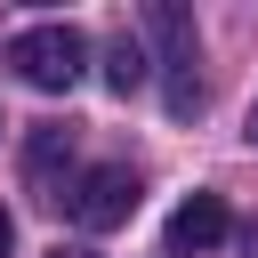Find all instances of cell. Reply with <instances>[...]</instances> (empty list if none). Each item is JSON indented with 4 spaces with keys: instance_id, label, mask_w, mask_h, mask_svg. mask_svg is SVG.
<instances>
[{
    "instance_id": "cell-1",
    "label": "cell",
    "mask_w": 258,
    "mask_h": 258,
    "mask_svg": "<svg viewBox=\"0 0 258 258\" xmlns=\"http://www.w3.org/2000/svg\"><path fill=\"white\" fill-rule=\"evenodd\" d=\"M8 64H16V81H24V89L64 97V89L89 73V40H81L73 24H32V32H16V40H8Z\"/></svg>"
},
{
    "instance_id": "cell-2",
    "label": "cell",
    "mask_w": 258,
    "mask_h": 258,
    "mask_svg": "<svg viewBox=\"0 0 258 258\" xmlns=\"http://www.w3.org/2000/svg\"><path fill=\"white\" fill-rule=\"evenodd\" d=\"M137 194H145V185H137V169H129V161H97V169H81L56 202H64V218H73V226L113 234V226H129V218H137Z\"/></svg>"
},
{
    "instance_id": "cell-3",
    "label": "cell",
    "mask_w": 258,
    "mask_h": 258,
    "mask_svg": "<svg viewBox=\"0 0 258 258\" xmlns=\"http://www.w3.org/2000/svg\"><path fill=\"white\" fill-rule=\"evenodd\" d=\"M145 24H153V40H161V64H169V113L185 121L194 105H202V81H194V24H185V8H145Z\"/></svg>"
},
{
    "instance_id": "cell-4",
    "label": "cell",
    "mask_w": 258,
    "mask_h": 258,
    "mask_svg": "<svg viewBox=\"0 0 258 258\" xmlns=\"http://www.w3.org/2000/svg\"><path fill=\"white\" fill-rule=\"evenodd\" d=\"M226 226H234V218H226L218 194H185V202L169 210V250H218Z\"/></svg>"
},
{
    "instance_id": "cell-5",
    "label": "cell",
    "mask_w": 258,
    "mask_h": 258,
    "mask_svg": "<svg viewBox=\"0 0 258 258\" xmlns=\"http://www.w3.org/2000/svg\"><path fill=\"white\" fill-rule=\"evenodd\" d=\"M56 161H73V129L40 121V129H32V145H24V177H32V194H40V202H56V194H48V185H56Z\"/></svg>"
},
{
    "instance_id": "cell-6",
    "label": "cell",
    "mask_w": 258,
    "mask_h": 258,
    "mask_svg": "<svg viewBox=\"0 0 258 258\" xmlns=\"http://www.w3.org/2000/svg\"><path fill=\"white\" fill-rule=\"evenodd\" d=\"M145 73H153V64H145V48H137L129 32H121V40L105 48V81H113V89L129 97V89H145Z\"/></svg>"
},
{
    "instance_id": "cell-7",
    "label": "cell",
    "mask_w": 258,
    "mask_h": 258,
    "mask_svg": "<svg viewBox=\"0 0 258 258\" xmlns=\"http://www.w3.org/2000/svg\"><path fill=\"white\" fill-rule=\"evenodd\" d=\"M8 250H16V218L0 210V258H8Z\"/></svg>"
},
{
    "instance_id": "cell-8",
    "label": "cell",
    "mask_w": 258,
    "mask_h": 258,
    "mask_svg": "<svg viewBox=\"0 0 258 258\" xmlns=\"http://www.w3.org/2000/svg\"><path fill=\"white\" fill-rule=\"evenodd\" d=\"M250 145H258V105H250Z\"/></svg>"
}]
</instances>
